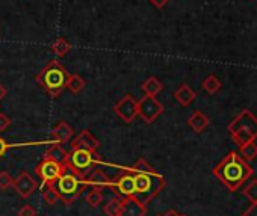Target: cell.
<instances>
[{"label":"cell","instance_id":"1","mask_svg":"<svg viewBox=\"0 0 257 216\" xmlns=\"http://www.w3.org/2000/svg\"><path fill=\"white\" fill-rule=\"evenodd\" d=\"M212 174L231 192L237 190L252 175V168L239 153L230 151L213 169Z\"/></svg>","mask_w":257,"mask_h":216},{"label":"cell","instance_id":"2","mask_svg":"<svg viewBox=\"0 0 257 216\" xmlns=\"http://www.w3.org/2000/svg\"><path fill=\"white\" fill-rule=\"evenodd\" d=\"M49 186H52V189L58 195L59 201H62L65 204H71L80 196V193L86 187V183H85L83 177L76 174L68 165L64 163L62 174Z\"/></svg>","mask_w":257,"mask_h":216},{"label":"cell","instance_id":"3","mask_svg":"<svg viewBox=\"0 0 257 216\" xmlns=\"http://www.w3.org/2000/svg\"><path fill=\"white\" fill-rule=\"evenodd\" d=\"M132 172V171H128ZM135 180V193L134 198H137L143 204H149L156 195L161 193V190L165 187V177L156 172L155 169L150 171H138L132 172Z\"/></svg>","mask_w":257,"mask_h":216},{"label":"cell","instance_id":"4","mask_svg":"<svg viewBox=\"0 0 257 216\" xmlns=\"http://www.w3.org/2000/svg\"><path fill=\"white\" fill-rule=\"evenodd\" d=\"M67 79L68 73L67 70L58 62V61H50L37 76L38 83L52 95L58 97L67 86Z\"/></svg>","mask_w":257,"mask_h":216},{"label":"cell","instance_id":"5","mask_svg":"<svg viewBox=\"0 0 257 216\" xmlns=\"http://www.w3.org/2000/svg\"><path fill=\"white\" fill-rule=\"evenodd\" d=\"M228 132L239 147L252 142L257 138V118L245 109L228 124Z\"/></svg>","mask_w":257,"mask_h":216},{"label":"cell","instance_id":"6","mask_svg":"<svg viewBox=\"0 0 257 216\" xmlns=\"http://www.w3.org/2000/svg\"><path fill=\"white\" fill-rule=\"evenodd\" d=\"M100 162L101 159L95 151L79 148V150H71V153H68L65 165H68L76 174L85 178L94 169V166Z\"/></svg>","mask_w":257,"mask_h":216},{"label":"cell","instance_id":"7","mask_svg":"<svg viewBox=\"0 0 257 216\" xmlns=\"http://www.w3.org/2000/svg\"><path fill=\"white\" fill-rule=\"evenodd\" d=\"M164 104L159 100H156V97L146 95L138 101V117H141L143 121L147 124H152L159 115L164 114Z\"/></svg>","mask_w":257,"mask_h":216},{"label":"cell","instance_id":"8","mask_svg":"<svg viewBox=\"0 0 257 216\" xmlns=\"http://www.w3.org/2000/svg\"><path fill=\"white\" fill-rule=\"evenodd\" d=\"M113 112L118 115V118L121 121H124L125 124H131L135 121V118L138 117V100H135L134 95L125 94L122 98H119L115 106H113Z\"/></svg>","mask_w":257,"mask_h":216},{"label":"cell","instance_id":"9","mask_svg":"<svg viewBox=\"0 0 257 216\" xmlns=\"http://www.w3.org/2000/svg\"><path fill=\"white\" fill-rule=\"evenodd\" d=\"M62 169H64V165H61L58 162H53V160H49V159H44L37 166L35 171H37L38 177L43 180L44 184H52L62 174Z\"/></svg>","mask_w":257,"mask_h":216},{"label":"cell","instance_id":"10","mask_svg":"<svg viewBox=\"0 0 257 216\" xmlns=\"http://www.w3.org/2000/svg\"><path fill=\"white\" fill-rule=\"evenodd\" d=\"M110 189H113L115 193H116V196H119V198L134 196V193H135V180H134V174L127 171L125 174L116 177L115 180H112Z\"/></svg>","mask_w":257,"mask_h":216},{"label":"cell","instance_id":"11","mask_svg":"<svg viewBox=\"0 0 257 216\" xmlns=\"http://www.w3.org/2000/svg\"><path fill=\"white\" fill-rule=\"evenodd\" d=\"M13 187L14 190L22 196V198H29L32 196V193L37 190L38 187V181L26 171L20 172L17 178H14V183H13Z\"/></svg>","mask_w":257,"mask_h":216},{"label":"cell","instance_id":"12","mask_svg":"<svg viewBox=\"0 0 257 216\" xmlns=\"http://www.w3.org/2000/svg\"><path fill=\"white\" fill-rule=\"evenodd\" d=\"M147 213V205L140 202L134 196L122 198L121 207L118 211V216H146Z\"/></svg>","mask_w":257,"mask_h":216},{"label":"cell","instance_id":"13","mask_svg":"<svg viewBox=\"0 0 257 216\" xmlns=\"http://www.w3.org/2000/svg\"><path fill=\"white\" fill-rule=\"evenodd\" d=\"M100 147V142L92 136L89 130H82L73 141H71V150H89L97 151Z\"/></svg>","mask_w":257,"mask_h":216},{"label":"cell","instance_id":"14","mask_svg":"<svg viewBox=\"0 0 257 216\" xmlns=\"http://www.w3.org/2000/svg\"><path fill=\"white\" fill-rule=\"evenodd\" d=\"M86 186H98V187H110L112 180L101 171V169H92L86 177H85Z\"/></svg>","mask_w":257,"mask_h":216},{"label":"cell","instance_id":"15","mask_svg":"<svg viewBox=\"0 0 257 216\" xmlns=\"http://www.w3.org/2000/svg\"><path fill=\"white\" fill-rule=\"evenodd\" d=\"M195 97H197L195 91H194L189 85H186V83L180 85V86L176 89V92H174V98H176L177 103L182 104V106H189V104L195 100Z\"/></svg>","mask_w":257,"mask_h":216},{"label":"cell","instance_id":"16","mask_svg":"<svg viewBox=\"0 0 257 216\" xmlns=\"http://www.w3.org/2000/svg\"><path fill=\"white\" fill-rule=\"evenodd\" d=\"M73 135H74L73 129H71V127L68 126V123H65V121H59V123L53 127V130H52V136H53L59 144L68 142V141L73 138Z\"/></svg>","mask_w":257,"mask_h":216},{"label":"cell","instance_id":"17","mask_svg":"<svg viewBox=\"0 0 257 216\" xmlns=\"http://www.w3.org/2000/svg\"><path fill=\"white\" fill-rule=\"evenodd\" d=\"M188 126L195 132V133H201L207 129L209 126V118L201 112V111H195L189 118H188Z\"/></svg>","mask_w":257,"mask_h":216},{"label":"cell","instance_id":"18","mask_svg":"<svg viewBox=\"0 0 257 216\" xmlns=\"http://www.w3.org/2000/svg\"><path fill=\"white\" fill-rule=\"evenodd\" d=\"M67 157H68V153L64 150L62 145L59 144H53L47 148L46 154H44V159H49V160H53V162H58L61 165H64L67 162Z\"/></svg>","mask_w":257,"mask_h":216},{"label":"cell","instance_id":"19","mask_svg":"<svg viewBox=\"0 0 257 216\" xmlns=\"http://www.w3.org/2000/svg\"><path fill=\"white\" fill-rule=\"evenodd\" d=\"M143 91L146 95H152V97H156L162 89H164V85L161 80H158L156 77H149L143 85H141Z\"/></svg>","mask_w":257,"mask_h":216},{"label":"cell","instance_id":"20","mask_svg":"<svg viewBox=\"0 0 257 216\" xmlns=\"http://www.w3.org/2000/svg\"><path fill=\"white\" fill-rule=\"evenodd\" d=\"M104 199V187H98V186H92V189L88 192L86 195V202L91 207H98Z\"/></svg>","mask_w":257,"mask_h":216},{"label":"cell","instance_id":"21","mask_svg":"<svg viewBox=\"0 0 257 216\" xmlns=\"http://www.w3.org/2000/svg\"><path fill=\"white\" fill-rule=\"evenodd\" d=\"M70 50H71V44H70L65 38H58V40L52 44V52H53L58 58H64Z\"/></svg>","mask_w":257,"mask_h":216},{"label":"cell","instance_id":"22","mask_svg":"<svg viewBox=\"0 0 257 216\" xmlns=\"http://www.w3.org/2000/svg\"><path fill=\"white\" fill-rule=\"evenodd\" d=\"M85 80L79 76V74H68V79H67V86L73 94H77L80 92L83 88H85Z\"/></svg>","mask_w":257,"mask_h":216},{"label":"cell","instance_id":"23","mask_svg":"<svg viewBox=\"0 0 257 216\" xmlns=\"http://www.w3.org/2000/svg\"><path fill=\"white\" fill-rule=\"evenodd\" d=\"M201 86H203V89L207 91L209 94H215V92H218V91L221 89V80H219L216 76L209 74V76L203 80Z\"/></svg>","mask_w":257,"mask_h":216},{"label":"cell","instance_id":"24","mask_svg":"<svg viewBox=\"0 0 257 216\" xmlns=\"http://www.w3.org/2000/svg\"><path fill=\"white\" fill-rule=\"evenodd\" d=\"M239 154H240V157H242L243 160H246V162L254 160V159L257 157V145H255V142L252 141V142H248V144L242 145Z\"/></svg>","mask_w":257,"mask_h":216},{"label":"cell","instance_id":"25","mask_svg":"<svg viewBox=\"0 0 257 216\" xmlns=\"http://www.w3.org/2000/svg\"><path fill=\"white\" fill-rule=\"evenodd\" d=\"M121 201H122V198H119V196H113L112 199H109L107 204L103 208L104 213L107 216H118V211H119V207H121Z\"/></svg>","mask_w":257,"mask_h":216},{"label":"cell","instance_id":"26","mask_svg":"<svg viewBox=\"0 0 257 216\" xmlns=\"http://www.w3.org/2000/svg\"><path fill=\"white\" fill-rule=\"evenodd\" d=\"M44 186H46L44 190H43V198H44V201H46L49 205H55V204L59 201L58 195L55 193V190L52 189V186H49V184H44Z\"/></svg>","mask_w":257,"mask_h":216},{"label":"cell","instance_id":"27","mask_svg":"<svg viewBox=\"0 0 257 216\" xmlns=\"http://www.w3.org/2000/svg\"><path fill=\"white\" fill-rule=\"evenodd\" d=\"M245 196L251 201V202H257V180H252L243 190Z\"/></svg>","mask_w":257,"mask_h":216},{"label":"cell","instance_id":"28","mask_svg":"<svg viewBox=\"0 0 257 216\" xmlns=\"http://www.w3.org/2000/svg\"><path fill=\"white\" fill-rule=\"evenodd\" d=\"M13 183H14V178L11 177L10 172H7V171L0 172V190H7V189L13 187Z\"/></svg>","mask_w":257,"mask_h":216},{"label":"cell","instance_id":"29","mask_svg":"<svg viewBox=\"0 0 257 216\" xmlns=\"http://www.w3.org/2000/svg\"><path fill=\"white\" fill-rule=\"evenodd\" d=\"M17 216H37V210L31 204H26L17 211Z\"/></svg>","mask_w":257,"mask_h":216},{"label":"cell","instance_id":"30","mask_svg":"<svg viewBox=\"0 0 257 216\" xmlns=\"http://www.w3.org/2000/svg\"><path fill=\"white\" fill-rule=\"evenodd\" d=\"M10 126H11V118L7 114L0 112V133L5 132Z\"/></svg>","mask_w":257,"mask_h":216},{"label":"cell","instance_id":"31","mask_svg":"<svg viewBox=\"0 0 257 216\" xmlns=\"http://www.w3.org/2000/svg\"><path fill=\"white\" fill-rule=\"evenodd\" d=\"M242 216H257V202H251V205L242 213Z\"/></svg>","mask_w":257,"mask_h":216},{"label":"cell","instance_id":"32","mask_svg":"<svg viewBox=\"0 0 257 216\" xmlns=\"http://www.w3.org/2000/svg\"><path fill=\"white\" fill-rule=\"evenodd\" d=\"M8 148H10V144H8L2 136H0V159H2V157L7 154Z\"/></svg>","mask_w":257,"mask_h":216},{"label":"cell","instance_id":"33","mask_svg":"<svg viewBox=\"0 0 257 216\" xmlns=\"http://www.w3.org/2000/svg\"><path fill=\"white\" fill-rule=\"evenodd\" d=\"M150 2H152V5H153L155 8L162 10V8H165V7L168 5L170 0H150Z\"/></svg>","mask_w":257,"mask_h":216},{"label":"cell","instance_id":"34","mask_svg":"<svg viewBox=\"0 0 257 216\" xmlns=\"http://www.w3.org/2000/svg\"><path fill=\"white\" fill-rule=\"evenodd\" d=\"M7 95H8V89H7V86H5L4 83H0V101H2Z\"/></svg>","mask_w":257,"mask_h":216},{"label":"cell","instance_id":"35","mask_svg":"<svg viewBox=\"0 0 257 216\" xmlns=\"http://www.w3.org/2000/svg\"><path fill=\"white\" fill-rule=\"evenodd\" d=\"M164 216H180V213H179L177 210H173V208H171V210H168Z\"/></svg>","mask_w":257,"mask_h":216},{"label":"cell","instance_id":"36","mask_svg":"<svg viewBox=\"0 0 257 216\" xmlns=\"http://www.w3.org/2000/svg\"><path fill=\"white\" fill-rule=\"evenodd\" d=\"M156 216H164V214H156Z\"/></svg>","mask_w":257,"mask_h":216},{"label":"cell","instance_id":"37","mask_svg":"<svg viewBox=\"0 0 257 216\" xmlns=\"http://www.w3.org/2000/svg\"><path fill=\"white\" fill-rule=\"evenodd\" d=\"M180 216H186V214H180Z\"/></svg>","mask_w":257,"mask_h":216}]
</instances>
